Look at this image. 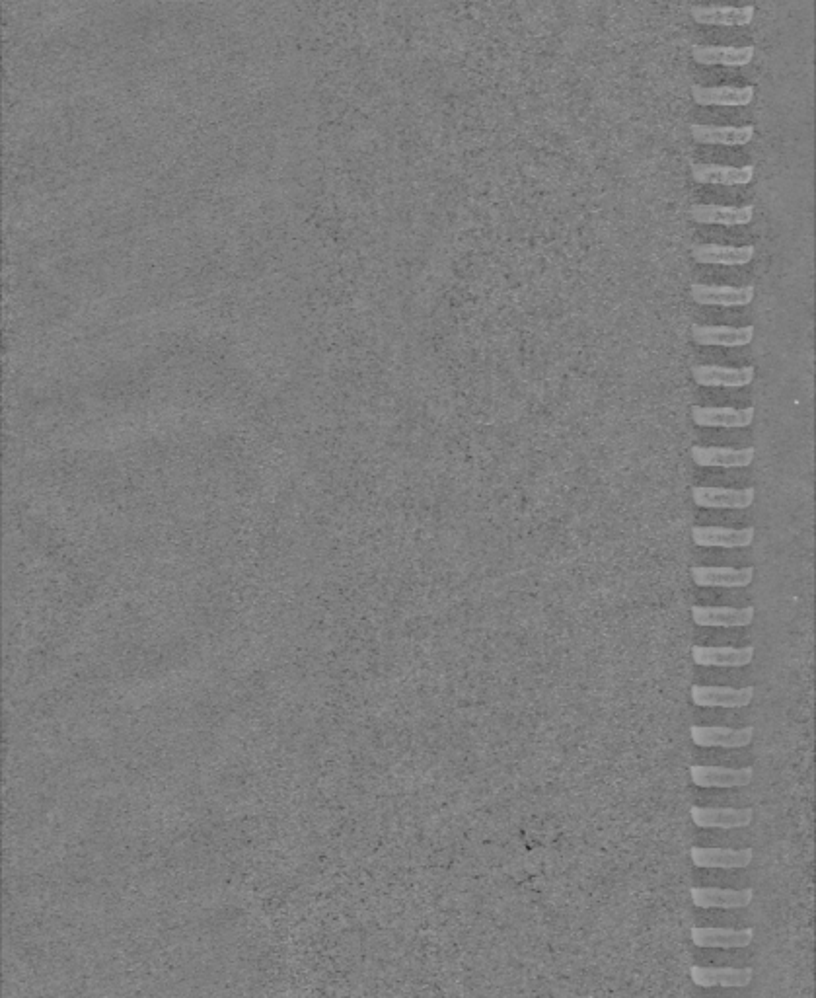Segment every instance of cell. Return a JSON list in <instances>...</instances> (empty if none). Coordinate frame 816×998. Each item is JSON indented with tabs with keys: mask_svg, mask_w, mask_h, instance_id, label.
I'll list each match as a JSON object with an SVG mask.
<instances>
[{
	"mask_svg": "<svg viewBox=\"0 0 816 998\" xmlns=\"http://www.w3.org/2000/svg\"><path fill=\"white\" fill-rule=\"evenodd\" d=\"M690 297L694 303L702 307H748L756 297V289L752 285L731 287V285L692 283Z\"/></svg>",
	"mask_w": 816,
	"mask_h": 998,
	"instance_id": "1",
	"label": "cell"
},
{
	"mask_svg": "<svg viewBox=\"0 0 816 998\" xmlns=\"http://www.w3.org/2000/svg\"><path fill=\"white\" fill-rule=\"evenodd\" d=\"M690 739L702 749H744L754 739V728H725V726H692Z\"/></svg>",
	"mask_w": 816,
	"mask_h": 998,
	"instance_id": "2",
	"label": "cell"
},
{
	"mask_svg": "<svg viewBox=\"0 0 816 998\" xmlns=\"http://www.w3.org/2000/svg\"><path fill=\"white\" fill-rule=\"evenodd\" d=\"M690 979L694 985L702 989L725 987V989H744L754 979L752 967H690Z\"/></svg>",
	"mask_w": 816,
	"mask_h": 998,
	"instance_id": "3",
	"label": "cell"
},
{
	"mask_svg": "<svg viewBox=\"0 0 816 998\" xmlns=\"http://www.w3.org/2000/svg\"><path fill=\"white\" fill-rule=\"evenodd\" d=\"M690 819L700 829H744L752 823L754 811L750 807H690Z\"/></svg>",
	"mask_w": 816,
	"mask_h": 998,
	"instance_id": "4",
	"label": "cell"
},
{
	"mask_svg": "<svg viewBox=\"0 0 816 998\" xmlns=\"http://www.w3.org/2000/svg\"><path fill=\"white\" fill-rule=\"evenodd\" d=\"M692 864L698 868H723V870H742L752 864L754 850L752 848H709V846H692L690 848Z\"/></svg>",
	"mask_w": 816,
	"mask_h": 998,
	"instance_id": "5",
	"label": "cell"
},
{
	"mask_svg": "<svg viewBox=\"0 0 816 998\" xmlns=\"http://www.w3.org/2000/svg\"><path fill=\"white\" fill-rule=\"evenodd\" d=\"M690 940L698 948H719V950H737L748 948L754 940V928H713V926H694L690 930Z\"/></svg>",
	"mask_w": 816,
	"mask_h": 998,
	"instance_id": "6",
	"label": "cell"
},
{
	"mask_svg": "<svg viewBox=\"0 0 816 998\" xmlns=\"http://www.w3.org/2000/svg\"><path fill=\"white\" fill-rule=\"evenodd\" d=\"M754 768L709 767V765H692L690 780L698 788H744L752 782Z\"/></svg>",
	"mask_w": 816,
	"mask_h": 998,
	"instance_id": "7",
	"label": "cell"
},
{
	"mask_svg": "<svg viewBox=\"0 0 816 998\" xmlns=\"http://www.w3.org/2000/svg\"><path fill=\"white\" fill-rule=\"evenodd\" d=\"M692 499L698 507L704 509H748L756 499L754 488L733 490V488H715V486H694Z\"/></svg>",
	"mask_w": 816,
	"mask_h": 998,
	"instance_id": "8",
	"label": "cell"
},
{
	"mask_svg": "<svg viewBox=\"0 0 816 998\" xmlns=\"http://www.w3.org/2000/svg\"><path fill=\"white\" fill-rule=\"evenodd\" d=\"M690 217L700 225H721V227H744L752 223L754 207L752 205H713V203H698L690 207Z\"/></svg>",
	"mask_w": 816,
	"mask_h": 998,
	"instance_id": "9",
	"label": "cell"
},
{
	"mask_svg": "<svg viewBox=\"0 0 816 998\" xmlns=\"http://www.w3.org/2000/svg\"><path fill=\"white\" fill-rule=\"evenodd\" d=\"M692 420L700 427H725L744 429L754 422V408H731V406H692Z\"/></svg>",
	"mask_w": 816,
	"mask_h": 998,
	"instance_id": "10",
	"label": "cell"
},
{
	"mask_svg": "<svg viewBox=\"0 0 816 998\" xmlns=\"http://www.w3.org/2000/svg\"><path fill=\"white\" fill-rule=\"evenodd\" d=\"M690 899L700 909H744L754 899V889H719V887H690Z\"/></svg>",
	"mask_w": 816,
	"mask_h": 998,
	"instance_id": "11",
	"label": "cell"
},
{
	"mask_svg": "<svg viewBox=\"0 0 816 998\" xmlns=\"http://www.w3.org/2000/svg\"><path fill=\"white\" fill-rule=\"evenodd\" d=\"M756 537L754 527L744 529H727V527H711V525H696L692 527V542L702 548H748Z\"/></svg>",
	"mask_w": 816,
	"mask_h": 998,
	"instance_id": "12",
	"label": "cell"
},
{
	"mask_svg": "<svg viewBox=\"0 0 816 998\" xmlns=\"http://www.w3.org/2000/svg\"><path fill=\"white\" fill-rule=\"evenodd\" d=\"M690 698L702 708H746L754 698V687H704L694 685Z\"/></svg>",
	"mask_w": 816,
	"mask_h": 998,
	"instance_id": "13",
	"label": "cell"
},
{
	"mask_svg": "<svg viewBox=\"0 0 816 998\" xmlns=\"http://www.w3.org/2000/svg\"><path fill=\"white\" fill-rule=\"evenodd\" d=\"M754 326H707L694 324L692 340L698 346L744 347L754 340Z\"/></svg>",
	"mask_w": 816,
	"mask_h": 998,
	"instance_id": "14",
	"label": "cell"
},
{
	"mask_svg": "<svg viewBox=\"0 0 816 998\" xmlns=\"http://www.w3.org/2000/svg\"><path fill=\"white\" fill-rule=\"evenodd\" d=\"M756 49L752 45H694L692 59L705 67L723 65V67H746L752 63Z\"/></svg>",
	"mask_w": 816,
	"mask_h": 998,
	"instance_id": "15",
	"label": "cell"
},
{
	"mask_svg": "<svg viewBox=\"0 0 816 998\" xmlns=\"http://www.w3.org/2000/svg\"><path fill=\"white\" fill-rule=\"evenodd\" d=\"M694 624L709 626V628H744L754 622L756 609L754 607H702L694 605L690 609Z\"/></svg>",
	"mask_w": 816,
	"mask_h": 998,
	"instance_id": "16",
	"label": "cell"
},
{
	"mask_svg": "<svg viewBox=\"0 0 816 998\" xmlns=\"http://www.w3.org/2000/svg\"><path fill=\"white\" fill-rule=\"evenodd\" d=\"M690 457L698 466H709V468H746L750 466L756 449L754 447H744V449H729V447H704V445H694L690 449Z\"/></svg>",
	"mask_w": 816,
	"mask_h": 998,
	"instance_id": "17",
	"label": "cell"
},
{
	"mask_svg": "<svg viewBox=\"0 0 816 998\" xmlns=\"http://www.w3.org/2000/svg\"><path fill=\"white\" fill-rule=\"evenodd\" d=\"M692 178L707 186H746L754 178V166H725V164H694Z\"/></svg>",
	"mask_w": 816,
	"mask_h": 998,
	"instance_id": "18",
	"label": "cell"
},
{
	"mask_svg": "<svg viewBox=\"0 0 816 998\" xmlns=\"http://www.w3.org/2000/svg\"><path fill=\"white\" fill-rule=\"evenodd\" d=\"M694 22L704 24V26H733L741 28L748 26L754 20L756 8L752 4L748 6H694L690 10Z\"/></svg>",
	"mask_w": 816,
	"mask_h": 998,
	"instance_id": "19",
	"label": "cell"
},
{
	"mask_svg": "<svg viewBox=\"0 0 816 998\" xmlns=\"http://www.w3.org/2000/svg\"><path fill=\"white\" fill-rule=\"evenodd\" d=\"M690 133L696 143L702 145H723V147H744L752 141L756 129L754 125L723 127V125H690Z\"/></svg>",
	"mask_w": 816,
	"mask_h": 998,
	"instance_id": "20",
	"label": "cell"
},
{
	"mask_svg": "<svg viewBox=\"0 0 816 998\" xmlns=\"http://www.w3.org/2000/svg\"><path fill=\"white\" fill-rule=\"evenodd\" d=\"M692 377L700 386H725V388H744L754 383L756 369L754 367H719V365H696L692 369Z\"/></svg>",
	"mask_w": 816,
	"mask_h": 998,
	"instance_id": "21",
	"label": "cell"
},
{
	"mask_svg": "<svg viewBox=\"0 0 816 998\" xmlns=\"http://www.w3.org/2000/svg\"><path fill=\"white\" fill-rule=\"evenodd\" d=\"M692 98L700 106H748L754 100L752 86H692Z\"/></svg>",
	"mask_w": 816,
	"mask_h": 998,
	"instance_id": "22",
	"label": "cell"
},
{
	"mask_svg": "<svg viewBox=\"0 0 816 998\" xmlns=\"http://www.w3.org/2000/svg\"><path fill=\"white\" fill-rule=\"evenodd\" d=\"M754 568H717V566H694L690 570L692 581L698 587H748L754 581Z\"/></svg>",
	"mask_w": 816,
	"mask_h": 998,
	"instance_id": "23",
	"label": "cell"
},
{
	"mask_svg": "<svg viewBox=\"0 0 816 998\" xmlns=\"http://www.w3.org/2000/svg\"><path fill=\"white\" fill-rule=\"evenodd\" d=\"M698 264L709 266H746L756 256L752 244L746 246H721V244H700L692 250Z\"/></svg>",
	"mask_w": 816,
	"mask_h": 998,
	"instance_id": "24",
	"label": "cell"
},
{
	"mask_svg": "<svg viewBox=\"0 0 816 998\" xmlns=\"http://www.w3.org/2000/svg\"><path fill=\"white\" fill-rule=\"evenodd\" d=\"M754 646L729 648V646H694L692 659L702 667H746L754 659Z\"/></svg>",
	"mask_w": 816,
	"mask_h": 998,
	"instance_id": "25",
	"label": "cell"
}]
</instances>
